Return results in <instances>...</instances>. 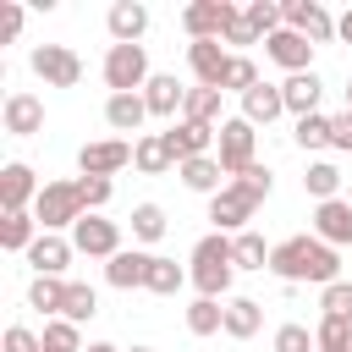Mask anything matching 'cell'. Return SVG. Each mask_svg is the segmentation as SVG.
<instances>
[{
	"mask_svg": "<svg viewBox=\"0 0 352 352\" xmlns=\"http://www.w3.org/2000/svg\"><path fill=\"white\" fill-rule=\"evenodd\" d=\"M242 16H248V28H253L258 38H270V33H280V28H286V16H280V6H275V0H248V6H242Z\"/></svg>",
	"mask_w": 352,
	"mask_h": 352,
	"instance_id": "37",
	"label": "cell"
},
{
	"mask_svg": "<svg viewBox=\"0 0 352 352\" xmlns=\"http://www.w3.org/2000/svg\"><path fill=\"white\" fill-rule=\"evenodd\" d=\"M270 346H275V352H319L314 330H308V324H297V319H292V324H280V330L270 336Z\"/></svg>",
	"mask_w": 352,
	"mask_h": 352,
	"instance_id": "41",
	"label": "cell"
},
{
	"mask_svg": "<svg viewBox=\"0 0 352 352\" xmlns=\"http://www.w3.org/2000/svg\"><path fill=\"white\" fill-rule=\"evenodd\" d=\"M220 44H236V50H242V44H264V38H258V33L248 28V16H236V22H231V33H226Z\"/></svg>",
	"mask_w": 352,
	"mask_h": 352,
	"instance_id": "48",
	"label": "cell"
},
{
	"mask_svg": "<svg viewBox=\"0 0 352 352\" xmlns=\"http://www.w3.org/2000/svg\"><path fill=\"white\" fill-rule=\"evenodd\" d=\"M231 280H236V253H231V236L226 231H209V236H198V248H192V258H187V286L198 292V297H226L231 292Z\"/></svg>",
	"mask_w": 352,
	"mask_h": 352,
	"instance_id": "2",
	"label": "cell"
},
{
	"mask_svg": "<svg viewBox=\"0 0 352 352\" xmlns=\"http://www.w3.org/2000/svg\"><path fill=\"white\" fill-rule=\"evenodd\" d=\"M104 28H110L116 44H138V38L148 33V6H138V0H116V6L104 11Z\"/></svg>",
	"mask_w": 352,
	"mask_h": 352,
	"instance_id": "20",
	"label": "cell"
},
{
	"mask_svg": "<svg viewBox=\"0 0 352 352\" xmlns=\"http://www.w3.org/2000/svg\"><path fill=\"white\" fill-rule=\"evenodd\" d=\"M270 270L286 280V286H336L341 280V253L330 248V242H319V236H286V242H275V253H270Z\"/></svg>",
	"mask_w": 352,
	"mask_h": 352,
	"instance_id": "1",
	"label": "cell"
},
{
	"mask_svg": "<svg viewBox=\"0 0 352 352\" xmlns=\"http://www.w3.org/2000/svg\"><path fill=\"white\" fill-rule=\"evenodd\" d=\"M187 330H192V336H220V330H226V302L192 297V302H187Z\"/></svg>",
	"mask_w": 352,
	"mask_h": 352,
	"instance_id": "35",
	"label": "cell"
},
{
	"mask_svg": "<svg viewBox=\"0 0 352 352\" xmlns=\"http://www.w3.org/2000/svg\"><path fill=\"white\" fill-rule=\"evenodd\" d=\"M182 286H187V270H182L176 258L154 253V258H148V280H143V292H154V297H176Z\"/></svg>",
	"mask_w": 352,
	"mask_h": 352,
	"instance_id": "30",
	"label": "cell"
},
{
	"mask_svg": "<svg viewBox=\"0 0 352 352\" xmlns=\"http://www.w3.org/2000/svg\"><path fill=\"white\" fill-rule=\"evenodd\" d=\"M176 176H182V187H187V192H204V198H214L220 187H231V176L220 170V160H214V154H204V160H182V165H176Z\"/></svg>",
	"mask_w": 352,
	"mask_h": 352,
	"instance_id": "22",
	"label": "cell"
},
{
	"mask_svg": "<svg viewBox=\"0 0 352 352\" xmlns=\"http://www.w3.org/2000/svg\"><path fill=\"white\" fill-rule=\"evenodd\" d=\"M292 143L308 148V154H314V148H330V116H302V121L292 126Z\"/></svg>",
	"mask_w": 352,
	"mask_h": 352,
	"instance_id": "39",
	"label": "cell"
},
{
	"mask_svg": "<svg viewBox=\"0 0 352 352\" xmlns=\"http://www.w3.org/2000/svg\"><path fill=\"white\" fill-rule=\"evenodd\" d=\"M336 38H341V44H352V11H341V16H336Z\"/></svg>",
	"mask_w": 352,
	"mask_h": 352,
	"instance_id": "49",
	"label": "cell"
},
{
	"mask_svg": "<svg viewBox=\"0 0 352 352\" xmlns=\"http://www.w3.org/2000/svg\"><path fill=\"white\" fill-rule=\"evenodd\" d=\"M104 121H110V132H138V126L148 121L143 94H110V99H104Z\"/></svg>",
	"mask_w": 352,
	"mask_h": 352,
	"instance_id": "27",
	"label": "cell"
},
{
	"mask_svg": "<svg viewBox=\"0 0 352 352\" xmlns=\"http://www.w3.org/2000/svg\"><path fill=\"white\" fill-rule=\"evenodd\" d=\"M280 16H286V28L302 33L308 44H330V38H336V16H330L319 0H286Z\"/></svg>",
	"mask_w": 352,
	"mask_h": 352,
	"instance_id": "10",
	"label": "cell"
},
{
	"mask_svg": "<svg viewBox=\"0 0 352 352\" xmlns=\"http://www.w3.org/2000/svg\"><path fill=\"white\" fill-rule=\"evenodd\" d=\"M253 148H258V126L242 121V116H226V121H220V138H214V160H220V170H226V176H242L248 165H258Z\"/></svg>",
	"mask_w": 352,
	"mask_h": 352,
	"instance_id": "5",
	"label": "cell"
},
{
	"mask_svg": "<svg viewBox=\"0 0 352 352\" xmlns=\"http://www.w3.org/2000/svg\"><path fill=\"white\" fill-rule=\"evenodd\" d=\"M99 314V292L88 286V280H66V302H60V319H72V324H88Z\"/></svg>",
	"mask_w": 352,
	"mask_h": 352,
	"instance_id": "34",
	"label": "cell"
},
{
	"mask_svg": "<svg viewBox=\"0 0 352 352\" xmlns=\"http://www.w3.org/2000/svg\"><path fill=\"white\" fill-rule=\"evenodd\" d=\"M28 66H33V77H38L44 88H77V82H82V60H77V50H66V44H33Z\"/></svg>",
	"mask_w": 352,
	"mask_h": 352,
	"instance_id": "6",
	"label": "cell"
},
{
	"mask_svg": "<svg viewBox=\"0 0 352 352\" xmlns=\"http://www.w3.org/2000/svg\"><path fill=\"white\" fill-rule=\"evenodd\" d=\"M264 77H258V66L248 60V55H231V72H226V88L220 94H253Z\"/></svg>",
	"mask_w": 352,
	"mask_h": 352,
	"instance_id": "42",
	"label": "cell"
},
{
	"mask_svg": "<svg viewBox=\"0 0 352 352\" xmlns=\"http://www.w3.org/2000/svg\"><path fill=\"white\" fill-rule=\"evenodd\" d=\"M231 187H242L253 204H264V198L275 192V176H270V165H248L242 176H231Z\"/></svg>",
	"mask_w": 352,
	"mask_h": 352,
	"instance_id": "43",
	"label": "cell"
},
{
	"mask_svg": "<svg viewBox=\"0 0 352 352\" xmlns=\"http://www.w3.org/2000/svg\"><path fill=\"white\" fill-rule=\"evenodd\" d=\"M77 258V248H72V236H55V231H38V242L28 248V264H33V275H66V264Z\"/></svg>",
	"mask_w": 352,
	"mask_h": 352,
	"instance_id": "19",
	"label": "cell"
},
{
	"mask_svg": "<svg viewBox=\"0 0 352 352\" xmlns=\"http://www.w3.org/2000/svg\"><path fill=\"white\" fill-rule=\"evenodd\" d=\"M187 66L198 77V88H226V72H231V50L220 38H198L187 44Z\"/></svg>",
	"mask_w": 352,
	"mask_h": 352,
	"instance_id": "12",
	"label": "cell"
},
{
	"mask_svg": "<svg viewBox=\"0 0 352 352\" xmlns=\"http://www.w3.org/2000/svg\"><path fill=\"white\" fill-rule=\"evenodd\" d=\"M6 352H44V336H33L28 324H11L6 330Z\"/></svg>",
	"mask_w": 352,
	"mask_h": 352,
	"instance_id": "45",
	"label": "cell"
},
{
	"mask_svg": "<svg viewBox=\"0 0 352 352\" xmlns=\"http://www.w3.org/2000/svg\"><path fill=\"white\" fill-rule=\"evenodd\" d=\"M275 116H286V94H280L275 82H258L253 94H242V121H253V126H270Z\"/></svg>",
	"mask_w": 352,
	"mask_h": 352,
	"instance_id": "26",
	"label": "cell"
},
{
	"mask_svg": "<svg viewBox=\"0 0 352 352\" xmlns=\"http://www.w3.org/2000/svg\"><path fill=\"white\" fill-rule=\"evenodd\" d=\"M60 302H66V275H33L28 280V308L33 314L60 319Z\"/></svg>",
	"mask_w": 352,
	"mask_h": 352,
	"instance_id": "28",
	"label": "cell"
},
{
	"mask_svg": "<svg viewBox=\"0 0 352 352\" xmlns=\"http://www.w3.org/2000/svg\"><path fill=\"white\" fill-rule=\"evenodd\" d=\"M143 104H148V116H160V121H182L187 88H182L170 72H154V77H148V88H143Z\"/></svg>",
	"mask_w": 352,
	"mask_h": 352,
	"instance_id": "18",
	"label": "cell"
},
{
	"mask_svg": "<svg viewBox=\"0 0 352 352\" xmlns=\"http://www.w3.org/2000/svg\"><path fill=\"white\" fill-rule=\"evenodd\" d=\"M330 148H346V154H352V110L330 116Z\"/></svg>",
	"mask_w": 352,
	"mask_h": 352,
	"instance_id": "46",
	"label": "cell"
},
{
	"mask_svg": "<svg viewBox=\"0 0 352 352\" xmlns=\"http://www.w3.org/2000/svg\"><path fill=\"white\" fill-rule=\"evenodd\" d=\"M72 248L82 253V258H116L121 253V226L116 220H104V214H82L77 226H72Z\"/></svg>",
	"mask_w": 352,
	"mask_h": 352,
	"instance_id": "8",
	"label": "cell"
},
{
	"mask_svg": "<svg viewBox=\"0 0 352 352\" xmlns=\"http://www.w3.org/2000/svg\"><path fill=\"white\" fill-rule=\"evenodd\" d=\"M236 16H242V11H236L231 0H192V6H182V33H187L192 44H198V38H226Z\"/></svg>",
	"mask_w": 352,
	"mask_h": 352,
	"instance_id": "7",
	"label": "cell"
},
{
	"mask_svg": "<svg viewBox=\"0 0 352 352\" xmlns=\"http://www.w3.org/2000/svg\"><path fill=\"white\" fill-rule=\"evenodd\" d=\"M88 352H121V346H110V341H88Z\"/></svg>",
	"mask_w": 352,
	"mask_h": 352,
	"instance_id": "50",
	"label": "cell"
},
{
	"mask_svg": "<svg viewBox=\"0 0 352 352\" xmlns=\"http://www.w3.org/2000/svg\"><path fill=\"white\" fill-rule=\"evenodd\" d=\"M264 55L286 72V77H297V72H314V44L302 38V33H292V28H280V33H270L264 38Z\"/></svg>",
	"mask_w": 352,
	"mask_h": 352,
	"instance_id": "14",
	"label": "cell"
},
{
	"mask_svg": "<svg viewBox=\"0 0 352 352\" xmlns=\"http://www.w3.org/2000/svg\"><path fill=\"white\" fill-rule=\"evenodd\" d=\"M38 242V220H33V209H22V214H0V248L6 253H28Z\"/></svg>",
	"mask_w": 352,
	"mask_h": 352,
	"instance_id": "29",
	"label": "cell"
},
{
	"mask_svg": "<svg viewBox=\"0 0 352 352\" xmlns=\"http://www.w3.org/2000/svg\"><path fill=\"white\" fill-rule=\"evenodd\" d=\"M132 352H154V346H132Z\"/></svg>",
	"mask_w": 352,
	"mask_h": 352,
	"instance_id": "52",
	"label": "cell"
},
{
	"mask_svg": "<svg viewBox=\"0 0 352 352\" xmlns=\"http://www.w3.org/2000/svg\"><path fill=\"white\" fill-rule=\"evenodd\" d=\"M214 138H220V126H204V121H170L165 148H170L176 165H182V160H204V154H214Z\"/></svg>",
	"mask_w": 352,
	"mask_h": 352,
	"instance_id": "15",
	"label": "cell"
},
{
	"mask_svg": "<svg viewBox=\"0 0 352 352\" xmlns=\"http://www.w3.org/2000/svg\"><path fill=\"white\" fill-rule=\"evenodd\" d=\"M258 214V204L242 192V187H220L214 198H209V220H214V231H226V236H236V231H248V220Z\"/></svg>",
	"mask_w": 352,
	"mask_h": 352,
	"instance_id": "13",
	"label": "cell"
},
{
	"mask_svg": "<svg viewBox=\"0 0 352 352\" xmlns=\"http://www.w3.org/2000/svg\"><path fill=\"white\" fill-rule=\"evenodd\" d=\"M231 253H236V270H270L275 242H264V236L248 226V231H236V236H231Z\"/></svg>",
	"mask_w": 352,
	"mask_h": 352,
	"instance_id": "32",
	"label": "cell"
},
{
	"mask_svg": "<svg viewBox=\"0 0 352 352\" xmlns=\"http://www.w3.org/2000/svg\"><path fill=\"white\" fill-rule=\"evenodd\" d=\"M132 165V143L126 138H99V143H82L77 148V170L82 176H116Z\"/></svg>",
	"mask_w": 352,
	"mask_h": 352,
	"instance_id": "11",
	"label": "cell"
},
{
	"mask_svg": "<svg viewBox=\"0 0 352 352\" xmlns=\"http://www.w3.org/2000/svg\"><path fill=\"white\" fill-rule=\"evenodd\" d=\"M132 165H138L143 176H165V170H176V154L165 148V132H143V138H132Z\"/></svg>",
	"mask_w": 352,
	"mask_h": 352,
	"instance_id": "24",
	"label": "cell"
},
{
	"mask_svg": "<svg viewBox=\"0 0 352 352\" xmlns=\"http://www.w3.org/2000/svg\"><path fill=\"white\" fill-rule=\"evenodd\" d=\"M264 330V302L258 297H226V336L231 341H248Z\"/></svg>",
	"mask_w": 352,
	"mask_h": 352,
	"instance_id": "25",
	"label": "cell"
},
{
	"mask_svg": "<svg viewBox=\"0 0 352 352\" xmlns=\"http://www.w3.org/2000/svg\"><path fill=\"white\" fill-rule=\"evenodd\" d=\"M314 236L330 242V248H352V204L346 198L314 204Z\"/></svg>",
	"mask_w": 352,
	"mask_h": 352,
	"instance_id": "17",
	"label": "cell"
},
{
	"mask_svg": "<svg viewBox=\"0 0 352 352\" xmlns=\"http://www.w3.org/2000/svg\"><path fill=\"white\" fill-rule=\"evenodd\" d=\"M0 121H6V132H11V138H33V132H44V99L16 88V94H6Z\"/></svg>",
	"mask_w": 352,
	"mask_h": 352,
	"instance_id": "16",
	"label": "cell"
},
{
	"mask_svg": "<svg viewBox=\"0 0 352 352\" xmlns=\"http://www.w3.org/2000/svg\"><path fill=\"white\" fill-rule=\"evenodd\" d=\"M346 110H352V77H346Z\"/></svg>",
	"mask_w": 352,
	"mask_h": 352,
	"instance_id": "51",
	"label": "cell"
},
{
	"mask_svg": "<svg viewBox=\"0 0 352 352\" xmlns=\"http://www.w3.org/2000/svg\"><path fill=\"white\" fill-rule=\"evenodd\" d=\"M44 352H88V346H82V324H72V319H44Z\"/></svg>",
	"mask_w": 352,
	"mask_h": 352,
	"instance_id": "36",
	"label": "cell"
},
{
	"mask_svg": "<svg viewBox=\"0 0 352 352\" xmlns=\"http://www.w3.org/2000/svg\"><path fill=\"white\" fill-rule=\"evenodd\" d=\"M319 308H324V319H341V324H352V280H336V286H324V292H319Z\"/></svg>",
	"mask_w": 352,
	"mask_h": 352,
	"instance_id": "40",
	"label": "cell"
},
{
	"mask_svg": "<svg viewBox=\"0 0 352 352\" xmlns=\"http://www.w3.org/2000/svg\"><path fill=\"white\" fill-rule=\"evenodd\" d=\"M22 22H28V11L6 0V6H0V38H16V33H22Z\"/></svg>",
	"mask_w": 352,
	"mask_h": 352,
	"instance_id": "47",
	"label": "cell"
},
{
	"mask_svg": "<svg viewBox=\"0 0 352 352\" xmlns=\"http://www.w3.org/2000/svg\"><path fill=\"white\" fill-rule=\"evenodd\" d=\"M280 94H286V116H319V99H324V82H319V72H297V77H286L280 82Z\"/></svg>",
	"mask_w": 352,
	"mask_h": 352,
	"instance_id": "21",
	"label": "cell"
},
{
	"mask_svg": "<svg viewBox=\"0 0 352 352\" xmlns=\"http://www.w3.org/2000/svg\"><path fill=\"white\" fill-rule=\"evenodd\" d=\"M77 192H82V209H88V214H99V209L110 204L116 182H110V176H77Z\"/></svg>",
	"mask_w": 352,
	"mask_h": 352,
	"instance_id": "44",
	"label": "cell"
},
{
	"mask_svg": "<svg viewBox=\"0 0 352 352\" xmlns=\"http://www.w3.org/2000/svg\"><path fill=\"white\" fill-rule=\"evenodd\" d=\"M220 88H187V104H182V121H204V126H220Z\"/></svg>",
	"mask_w": 352,
	"mask_h": 352,
	"instance_id": "33",
	"label": "cell"
},
{
	"mask_svg": "<svg viewBox=\"0 0 352 352\" xmlns=\"http://www.w3.org/2000/svg\"><path fill=\"white\" fill-rule=\"evenodd\" d=\"M38 192H44V182L33 176V165H22V160L0 165V209H6V214L33 209V204H38Z\"/></svg>",
	"mask_w": 352,
	"mask_h": 352,
	"instance_id": "9",
	"label": "cell"
},
{
	"mask_svg": "<svg viewBox=\"0 0 352 352\" xmlns=\"http://www.w3.org/2000/svg\"><path fill=\"white\" fill-rule=\"evenodd\" d=\"M148 258H154V253H143V248H121V253L104 264V280H110L116 292H138V286L148 280Z\"/></svg>",
	"mask_w": 352,
	"mask_h": 352,
	"instance_id": "23",
	"label": "cell"
},
{
	"mask_svg": "<svg viewBox=\"0 0 352 352\" xmlns=\"http://www.w3.org/2000/svg\"><path fill=\"white\" fill-rule=\"evenodd\" d=\"M88 209H82V192H77V182H44V192H38V204H33V220H38V231H72L77 220H82Z\"/></svg>",
	"mask_w": 352,
	"mask_h": 352,
	"instance_id": "3",
	"label": "cell"
},
{
	"mask_svg": "<svg viewBox=\"0 0 352 352\" xmlns=\"http://www.w3.org/2000/svg\"><path fill=\"white\" fill-rule=\"evenodd\" d=\"M148 50L143 44H110L104 50V88L110 94H143L148 88Z\"/></svg>",
	"mask_w": 352,
	"mask_h": 352,
	"instance_id": "4",
	"label": "cell"
},
{
	"mask_svg": "<svg viewBox=\"0 0 352 352\" xmlns=\"http://www.w3.org/2000/svg\"><path fill=\"white\" fill-rule=\"evenodd\" d=\"M302 192H308L314 204H330V198H341V170H336L330 160H314V165L302 170Z\"/></svg>",
	"mask_w": 352,
	"mask_h": 352,
	"instance_id": "31",
	"label": "cell"
},
{
	"mask_svg": "<svg viewBox=\"0 0 352 352\" xmlns=\"http://www.w3.org/2000/svg\"><path fill=\"white\" fill-rule=\"evenodd\" d=\"M165 231H170V220H165L160 204H138V209H132V236H138V242H160Z\"/></svg>",
	"mask_w": 352,
	"mask_h": 352,
	"instance_id": "38",
	"label": "cell"
}]
</instances>
